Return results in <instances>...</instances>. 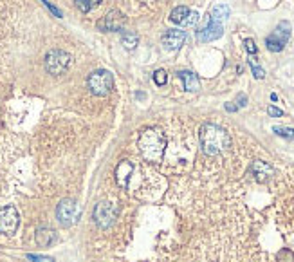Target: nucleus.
Returning a JSON list of instances; mask_svg holds the SVG:
<instances>
[{"label":"nucleus","mask_w":294,"mask_h":262,"mask_svg":"<svg viewBox=\"0 0 294 262\" xmlns=\"http://www.w3.org/2000/svg\"><path fill=\"white\" fill-rule=\"evenodd\" d=\"M199 141H201V149L206 156H218L231 147V137H229L228 130L215 123H204L201 127Z\"/></svg>","instance_id":"f257e3e1"},{"label":"nucleus","mask_w":294,"mask_h":262,"mask_svg":"<svg viewBox=\"0 0 294 262\" xmlns=\"http://www.w3.org/2000/svg\"><path fill=\"white\" fill-rule=\"evenodd\" d=\"M137 149L146 161H161L166 150V137L159 129H144L137 139Z\"/></svg>","instance_id":"f03ea898"},{"label":"nucleus","mask_w":294,"mask_h":262,"mask_svg":"<svg viewBox=\"0 0 294 262\" xmlns=\"http://www.w3.org/2000/svg\"><path fill=\"white\" fill-rule=\"evenodd\" d=\"M87 85H89L90 92L96 94V96H107V94H110V90H112L114 78L112 75H110V70L97 69L89 75Z\"/></svg>","instance_id":"7ed1b4c3"},{"label":"nucleus","mask_w":294,"mask_h":262,"mask_svg":"<svg viewBox=\"0 0 294 262\" xmlns=\"http://www.w3.org/2000/svg\"><path fill=\"white\" fill-rule=\"evenodd\" d=\"M72 63V56L62 49H53L45 55V70L53 76L63 75Z\"/></svg>","instance_id":"20e7f679"},{"label":"nucleus","mask_w":294,"mask_h":262,"mask_svg":"<svg viewBox=\"0 0 294 262\" xmlns=\"http://www.w3.org/2000/svg\"><path fill=\"white\" fill-rule=\"evenodd\" d=\"M290 31H292V28H290V23L287 22V20L280 22L278 26H276L275 31L265 38L267 49L271 53L283 51V47L287 45V42H289V38H290Z\"/></svg>","instance_id":"39448f33"},{"label":"nucleus","mask_w":294,"mask_h":262,"mask_svg":"<svg viewBox=\"0 0 294 262\" xmlns=\"http://www.w3.org/2000/svg\"><path fill=\"white\" fill-rule=\"evenodd\" d=\"M80 216H82V210H80V206L74 199H62L56 206V219L65 228L76 224Z\"/></svg>","instance_id":"423d86ee"},{"label":"nucleus","mask_w":294,"mask_h":262,"mask_svg":"<svg viewBox=\"0 0 294 262\" xmlns=\"http://www.w3.org/2000/svg\"><path fill=\"white\" fill-rule=\"evenodd\" d=\"M116 219H117L116 204L107 203V201L96 204V208H94V221H96V224H100L101 228H110L116 223Z\"/></svg>","instance_id":"0eeeda50"},{"label":"nucleus","mask_w":294,"mask_h":262,"mask_svg":"<svg viewBox=\"0 0 294 262\" xmlns=\"http://www.w3.org/2000/svg\"><path fill=\"white\" fill-rule=\"evenodd\" d=\"M96 28L103 33H121L125 28V16L119 9H112L107 15L103 16L101 20H97Z\"/></svg>","instance_id":"6e6552de"},{"label":"nucleus","mask_w":294,"mask_h":262,"mask_svg":"<svg viewBox=\"0 0 294 262\" xmlns=\"http://www.w3.org/2000/svg\"><path fill=\"white\" fill-rule=\"evenodd\" d=\"M20 224L18 211L15 206H2L0 208V233L13 235Z\"/></svg>","instance_id":"1a4fd4ad"},{"label":"nucleus","mask_w":294,"mask_h":262,"mask_svg":"<svg viewBox=\"0 0 294 262\" xmlns=\"http://www.w3.org/2000/svg\"><path fill=\"white\" fill-rule=\"evenodd\" d=\"M201 15L197 11H191L190 8H186V6H179L175 8L174 11L170 13V20L177 26H182V28H188V26H195L199 22Z\"/></svg>","instance_id":"9d476101"},{"label":"nucleus","mask_w":294,"mask_h":262,"mask_svg":"<svg viewBox=\"0 0 294 262\" xmlns=\"http://www.w3.org/2000/svg\"><path fill=\"white\" fill-rule=\"evenodd\" d=\"M186 42V31L181 29H168L163 36H161V43H163L164 51H179Z\"/></svg>","instance_id":"9b49d317"},{"label":"nucleus","mask_w":294,"mask_h":262,"mask_svg":"<svg viewBox=\"0 0 294 262\" xmlns=\"http://www.w3.org/2000/svg\"><path fill=\"white\" fill-rule=\"evenodd\" d=\"M222 33H224V26L218 22H213V20L209 18V22L206 23L204 28L197 31V38L201 40V42H213V40L220 38Z\"/></svg>","instance_id":"f8f14e48"},{"label":"nucleus","mask_w":294,"mask_h":262,"mask_svg":"<svg viewBox=\"0 0 294 262\" xmlns=\"http://www.w3.org/2000/svg\"><path fill=\"white\" fill-rule=\"evenodd\" d=\"M251 174L256 177V181L263 183V181H267L269 177L275 176V169H273L269 163H265V161H255V163L251 164Z\"/></svg>","instance_id":"ddd939ff"},{"label":"nucleus","mask_w":294,"mask_h":262,"mask_svg":"<svg viewBox=\"0 0 294 262\" xmlns=\"http://www.w3.org/2000/svg\"><path fill=\"white\" fill-rule=\"evenodd\" d=\"M134 174V164L130 161H121L116 169V181L119 186L127 188L128 183H130V177Z\"/></svg>","instance_id":"4468645a"},{"label":"nucleus","mask_w":294,"mask_h":262,"mask_svg":"<svg viewBox=\"0 0 294 262\" xmlns=\"http://www.w3.org/2000/svg\"><path fill=\"white\" fill-rule=\"evenodd\" d=\"M179 78L184 83V89L190 90V92H197V90L201 89V82H199L197 75L191 73V70H181V73H179Z\"/></svg>","instance_id":"2eb2a0df"},{"label":"nucleus","mask_w":294,"mask_h":262,"mask_svg":"<svg viewBox=\"0 0 294 262\" xmlns=\"http://www.w3.org/2000/svg\"><path fill=\"white\" fill-rule=\"evenodd\" d=\"M56 241V231L51 230V228H40L36 231V244L40 248H49L51 244Z\"/></svg>","instance_id":"dca6fc26"},{"label":"nucleus","mask_w":294,"mask_h":262,"mask_svg":"<svg viewBox=\"0 0 294 262\" xmlns=\"http://www.w3.org/2000/svg\"><path fill=\"white\" fill-rule=\"evenodd\" d=\"M228 16H229V6H226V4H217L211 9V13H209V18H211L213 22H218V23L228 20Z\"/></svg>","instance_id":"f3484780"},{"label":"nucleus","mask_w":294,"mask_h":262,"mask_svg":"<svg viewBox=\"0 0 294 262\" xmlns=\"http://www.w3.org/2000/svg\"><path fill=\"white\" fill-rule=\"evenodd\" d=\"M121 42H123V45L127 47L128 51H134L137 47V43H139V36H137L134 31H127V33H123Z\"/></svg>","instance_id":"a211bd4d"},{"label":"nucleus","mask_w":294,"mask_h":262,"mask_svg":"<svg viewBox=\"0 0 294 262\" xmlns=\"http://www.w3.org/2000/svg\"><path fill=\"white\" fill-rule=\"evenodd\" d=\"M100 2H101V0H74L76 8L80 9L82 13L92 11L94 8H97V6H100Z\"/></svg>","instance_id":"6ab92c4d"},{"label":"nucleus","mask_w":294,"mask_h":262,"mask_svg":"<svg viewBox=\"0 0 294 262\" xmlns=\"http://www.w3.org/2000/svg\"><path fill=\"white\" fill-rule=\"evenodd\" d=\"M273 132H275L276 136L287 137V139H294V129H289V127H275Z\"/></svg>","instance_id":"aec40b11"},{"label":"nucleus","mask_w":294,"mask_h":262,"mask_svg":"<svg viewBox=\"0 0 294 262\" xmlns=\"http://www.w3.org/2000/svg\"><path fill=\"white\" fill-rule=\"evenodd\" d=\"M154 82L157 83L159 87L166 85V82H168L166 70H164V69H157V70H155V73H154Z\"/></svg>","instance_id":"412c9836"},{"label":"nucleus","mask_w":294,"mask_h":262,"mask_svg":"<svg viewBox=\"0 0 294 262\" xmlns=\"http://www.w3.org/2000/svg\"><path fill=\"white\" fill-rule=\"evenodd\" d=\"M249 65H251V70H253V76L258 80H263V76H265V70L262 69V67L256 63L255 58H249Z\"/></svg>","instance_id":"4be33fe9"},{"label":"nucleus","mask_w":294,"mask_h":262,"mask_svg":"<svg viewBox=\"0 0 294 262\" xmlns=\"http://www.w3.org/2000/svg\"><path fill=\"white\" fill-rule=\"evenodd\" d=\"M244 47H246V51H248L249 55H256V53H258V47H256V42L253 38H246L244 40Z\"/></svg>","instance_id":"5701e85b"},{"label":"nucleus","mask_w":294,"mask_h":262,"mask_svg":"<svg viewBox=\"0 0 294 262\" xmlns=\"http://www.w3.org/2000/svg\"><path fill=\"white\" fill-rule=\"evenodd\" d=\"M28 258H29L31 262H55V258L45 257V255H33V253H29Z\"/></svg>","instance_id":"b1692460"},{"label":"nucleus","mask_w":294,"mask_h":262,"mask_svg":"<svg viewBox=\"0 0 294 262\" xmlns=\"http://www.w3.org/2000/svg\"><path fill=\"white\" fill-rule=\"evenodd\" d=\"M267 114H269V116H273V117H282L283 110L278 109V107H275V105H269V107H267Z\"/></svg>","instance_id":"393cba45"},{"label":"nucleus","mask_w":294,"mask_h":262,"mask_svg":"<svg viewBox=\"0 0 294 262\" xmlns=\"http://www.w3.org/2000/svg\"><path fill=\"white\" fill-rule=\"evenodd\" d=\"M246 105H248V96H246V94H238V96H236V107L242 109V107Z\"/></svg>","instance_id":"a878e982"},{"label":"nucleus","mask_w":294,"mask_h":262,"mask_svg":"<svg viewBox=\"0 0 294 262\" xmlns=\"http://www.w3.org/2000/svg\"><path fill=\"white\" fill-rule=\"evenodd\" d=\"M226 110H228V112H235V110H238V107L233 105V103H226Z\"/></svg>","instance_id":"bb28decb"}]
</instances>
